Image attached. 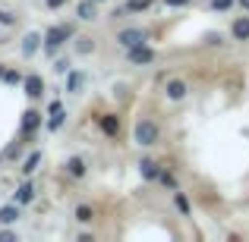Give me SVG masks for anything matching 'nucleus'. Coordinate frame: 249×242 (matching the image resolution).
<instances>
[{"label":"nucleus","mask_w":249,"mask_h":242,"mask_svg":"<svg viewBox=\"0 0 249 242\" xmlns=\"http://www.w3.org/2000/svg\"><path fill=\"white\" fill-rule=\"evenodd\" d=\"M133 139H136V145L152 148L155 142L161 139V132H158V126H155L152 120H139V123H136V129H133Z\"/></svg>","instance_id":"f257e3e1"},{"label":"nucleus","mask_w":249,"mask_h":242,"mask_svg":"<svg viewBox=\"0 0 249 242\" xmlns=\"http://www.w3.org/2000/svg\"><path fill=\"white\" fill-rule=\"evenodd\" d=\"M67 38H73V25H51V29L44 32V50L54 57V50L60 48Z\"/></svg>","instance_id":"f03ea898"},{"label":"nucleus","mask_w":249,"mask_h":242,"mask_svg":"<svg viewBox=\"0 0 249 242\" xmlns=\"http://www.w3.org/2000/svg\"><path fill=\"white\" fill-rule=\"evenodd\" d=\"M126 60L133 66H148V63H155V50L145 44H133V48H126Z\"/></svg>","instance_id":"7ed1b4c3"},{"label":"nucleus","mask_w":249,"mask_h":242,"mask_svg":"<svg viewBox=\"0 0 249 242\" xmlns=\"http://www.w3.org/2000/svg\"><path fill=\"white\" fill-rule=\"evenodd\" d=\"M145 38L148 35L142 29H123L120 35H117V41H120L123 48H133V44H145Z\"/></svg>","instance_id":"20e7f679"},{"label":"nucleus","mask_w":249,"mask_h":242,"mask_svg":"<svg viewBox=\"0 0 249 242\" xmlns=\"http://www.w3.org/2000/svg\"><path fill=\"white\" fill-rule=\"evenodd\" d=\"M231 35L233 41H249V16H237L231 22Z\"/></svg>","instance_id":"39448f33"},{"label":"nucleus","mask_w":249,"mask_h":242,"mask_svg":"<svg viewBox=\"0 0 249 242\" xmlns=\"http://www.w3.org/2000/svg\"><path fill=\"white\" fill-rule=\"evenodd\" d=\"M164 91H167V97H170V101H183V97L189 95V88H186V82H183V79H170Z\"/></svg>","instance_id":"423d86ee"},{"label":"nucleus","mask_w":249,"mask_h":242,"mask_svg":"<svg viewBox=\"0 0 249 242\" xmlns=\"http://www.w3.org/2000/svg\"><path fill=\"white\" fill-rule=\"evenodd\" d=\"M139 173H142V179H148V182H158V176H161V167L155 161H148V158H142L139 161Z\"/></svg>","instance_id":"0eeeda50"},{"label":"nucleus","mask_w":249,"mask_h":242,"mask_svg":"<svg viewBox=\"0 0 249 242\" xmlns=\"http://www.w3.org/2000/svg\"><path fill=\"white\" fill-rule=\"evenodd\" d=\"M25 95L29 97H41L44 95V82H41V76H25Z\"/></svg>","instance_id":"6e6552de"},{"label":"nucleus","mask_w":249,"mask_h":242,"mask_svg":"<svg viewBox=\"0 0 249 242\" xmlns=\"http://www.w3.org/2000/svg\"><path fill=\"white\" fill-rule=\"evenodd\" d=\"M98 126H101L104 135H117V132H120V120H117L114 113H104L101 120H98Z\"/></svg>","instance_id":"1a4fd4ad"},{"label":"nucleus","mask_w":249,"mask_h":242,"mask_svg":"<svg viewBox=\"0 0 249 242\" xmlns=\"http://www.w3.org/2000/svg\"><path fill=\"white\" fill-rule=\"evenodd\" d=\"M35 201V186L32 182H22V186L16 189V205H32Z\"/></svg>","instance_id":"9d476101"},{"label":"nucleus","mask_w":249,"mask_h":242,"mask_svg":"<svg viewBox=\"0 0 249 242\" xmlns=\"http://www.w3.org/2000/svg\"><path fill=\"white\" fill-rule=\"evenodd\" d=\"M41 41H44L41 35H35V32H29V35L22 38V54H25V57H32V54H35L38 48H41Z\"/></svg>","instance_id":"9b49d317"},{"label":"nucleus","mask_w":249,"mask_h":242,"mask_svg":"<svg viewBox=\"0 0 249 242\" xmlns=\"http://www.w3.org/2000/svg\"><path fill=\"white\" fill-rule=\"evenodd\" d=\"M38 126H41V113H38V110H29V113H25V120H22V132L32 135Z\"/></svg>","instance_id":"f8f14e48"},{"label":"nucleus","mask_w":249,"mask_h":242,"mask_svg":"<svg viewBox=\"0 0 249 242\" xmlns=\"http://www.w3.org/2000/svg\"><path fill=\"white\" fill-rule=\"evenodd\" d=\"M76 16L85 19V22H91V19H95V0H82V3L76 6Z\"/></svg>","instance_id":"ddd939ff"},{"label":"nucleus","mask_w":249,"mask_h":242,"mask_svg":"<svg viewBox=\"0 0 249 242\" xmlns=\"http://www.w3.org/2000/svg\"><path fill=\"white\" fill-rule=\"evenodd\" d=\"M174 205H177V211L183 214V217H189L193 214V208H189V201H186V195L180 192V189H174Z\"/></svg>","instance_id":"4468645a"},{"label":"nucleus","mask_w":249,"mask_h":242,"mask_svg":"<svg viewBox=\"0 0 249 242\" xmlns=\"http://www.w3.org/2000/svg\"><path fill=\"white\" fill-rule=\"evenodd\" d=\"M123 6H126V13H145L155 6V0H126Z\"/></svg>","instance_id":"2eb2a0df"},{"label":"nucleus","mask_w":249,"mask_h":242,"mask_svg":"<svg viewBox=\"0 0 249 242\" xmlns=\"http://www.w3.org/2000/svg\"><path fill=\"white\" fill-rule=\"evenodd\" d=\"M76 220H79V224H91V220H95V208H91V205H79V208H76Z\"/></svg>","instance_id":"dca6fc26"},{"label":"nucleus","mask_w":249,"mask_h":242,"mask_svg":"<svg viewBox=\"0 0 249 242\" xmlns=\"http://www.w3.org/2000/svg\"><path fill=\"white\" fill-rule=\"evenodd\" d=\"M38 163H41V151H32L29 158H25V163H22V173L29 176V173H35L38 170Z\"/></svg>","instance_id":"f3484780"},{"label":"nucleus","mask_w":249,"mask_h":242,"mask_svg":"<svg viewBox=\"0 0 249 242\" xmlns=\"http://www.w3.org/2000/svg\"><path fill=\"white\" fill-rule=\"evenodd\" d=\"M67 170H70V176H79V179H82V176H85V161L82 158H70Z\"/></svg>","instance_id":"a211bd4d"},{"label":"nucleus","mask_w":249,"mask_h":242,"mask_svg":"<svg viewBox=\"0 0 249 242\" xmlns=\"http://www.w3.org/2000/svg\"><path fill=\"white\" fill-rule=\"evenodd\" d=\"M63 120H67V113H63V110H54L51 120H48V129H51V132H57V129L63 126Z\"/></svg>","instance_id":"6ab92c4d"},{"label":"nucleus","mask_w":249,"mask_h":242,"mask_svg":"<svg viewBox=\"0 0 249 242\" xmlns=\"http://www.w3.org/2000/svg\"><path fill=\"white\" fill-rule=\"evenodd\" d=\"M82 82H85V76H82V73H70V79H67V91H79V88H82Z\"/></svg>","instance_id":"aec40b11"},{"label":"nucleus","mask_w":249,"mask_h":242,"mask_svg":"<svg viewBox=\"0 0 249 242\" xmlns=\"http://www.w3.org/2000/svg\"><path fill=\"white\" fill-rule=\"evenodd\" d=\"M19 217V211H16V208H0V224H13V220H16Z\"/></svg>","instance_id":"412c9836"},{"label":"nucleus","mask_w":249,"mask_h":242,"mask_svg":"<svg viewBox=\"0 0 249 242\" xmlns=\"http://www.w3.org/2000/svg\"><path fill=\"white\" fill-rule=\"evenodd\" d=\"M76 50H79V54H91V50H95V41H91V38H79V41H76Z\"/></svg>","instance_id":"4be33fe9"},{"label":"nucleus","mask_w":249,"mask_h":242,"mask_svg":"<svg viewBox=\"0 0 249 242\" xmlns=\"http://www.w3.org/2000/svg\"><path fill=\"white\" fill-rule=\"evenodd\" d=\"M231 6H233V0H212V10H218V13L231 10Z\"/></svg>","instance_id":"5701e85b"},{"label":"nucleus","mask_w":249,"mask_h":242,"mask_svg":"<svg viewBox=\"0 0 249 242\" xmlns=\"http://www.w3.org/2000/svg\"><path fill=\"white\" fill-rule=\"evenodd\" d=\"M158 182H164L167 189H177V182H174V176L170 173H164V170H161V176H158Z\"/></svg>","instance_id":"b1692460"},{"label":"nucleus","mask_w":249,"mask_h":242,"mask_svg":"<svg viewBox=\"0 0 249 242\" xmlns=\"http://www.w3.org/2000/svg\"><path fill=\"white\" fill-rule=\"evenodd\" d=\"M0 22H3V25H13V22H16V16H13V13H3V10H0Z\"/></svg>","instance_id":"393cba45"},{"label":"nucleus","mask_w":249,"mask_h":242,"mask_svg":"<svg viewBox=\"0 0 249 242\" xmlns=\"http://www.w3.org/2000/svg\"><path fill=\"white\" fill-rule=\"evenodd\" d=\"M54 69H57V73H67L70 63H67V60H57V63H54Z\"/></svg>","instance_id":"a878e982"},{"label":"nucleus","mask_w":249,"mask_h":242,"mask_svg":"<svg viewBox=\"0 0 249 242\" xmlns=\"http://www.w3.org/2000/svg\"><path fill=\"white\" fill-rule=\"evenodd\" d=\"M63 3H67V0H48V6H51V10H60Z\"/></svg>","instance_id":"bb28decb"},{"label":"nucleus","mask_w":249,"mask_h":242,"mask_svg":"<svg viewBox=\"0 0 249 242\" xmlns=\"http://www.w3.org/2000/svg\"><path fill=\"white\" fill-rule=\"evenodd\" d=\"M164 3H167V6H186L189 0H164Z\"/></svg>","instance_id":"cd10ccee"},{"label":"nucleus","mask_w":249,"mask_h":242,"mask_svg":"<svg viewBox=\"0 0 249 242\" xmlns=\"http://www.w3.org/2000/svg\"><path fill=\"white\" fill-rule=\"evenodd\" d=\"M240 3H243V10H249V0H240Z\"/></svg>","instance_id":"c85d7f7f"},{"label":"nucleus","mask_w":249,"mask_h":242,"mask_svg":"<svg viewBox=\"0 0 249 242\" xmlns=\"http://www.w3.org/2000/svg\"><path fill=\"white\" fill-rule=\"evenodd\" d=\"M0 76H3V69H0Z\"/></svg>","instance_id":"c756f323"},{"label":"nucleus","mask_w":249,"mask_h":242,"mask_svg":"<svg viewBox=\"0 0 249 242\" xmlns=\"http://www.w3.org/2000/svg\"><path fill=\"white\" fill-rule=\"evenodd\" d=\"M95 3H101V0H95Z\"/></svg>","instance_id":"7c9ffc66"}]
</instances>
